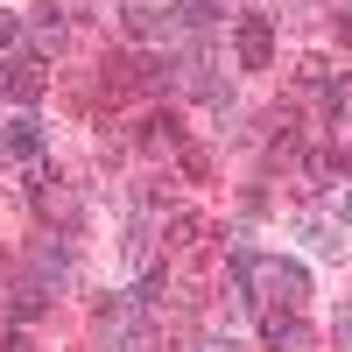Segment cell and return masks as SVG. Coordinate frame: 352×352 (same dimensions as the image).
Here are the masks:
<instances>
[{
	"label": "cell",
	"mask_w": 352,
	"mask_h": 352,
	"mask_svg": "<svg viewBox=\"0 0 352 352\" xmlns=\"http://www.w3.org/2000/svg\"><path fill=\"white\" fill-rule=\"evenodd\" d=\"M28 36H36V50H64V14H56V8H36Z\"/></svg>",
	"instance_id": "obj_7"
},
{
	"label": "cell",
	"mask_w": 352,
	"mask_h": 352,
	"mask_svg": "<svg viewBox=\"0 0 352 352\" xmlns=\"http://www.w3.org/2000/svg\"><path fill=\"white\" fill-rule=\"evenodd\" d=\"M127 36H141V43H148V36H162V21H155V8H127Z\"/></svg>",
	"instance_id": "obj_11"
},
{
	"label": "cell",
	"mask_w": 352,
	"mask_h": 352,
	"mask_svg": "<svg viewBox=\"0 0 352 352\" xmlns=\"http://www.w3.org/2000/svg\"><path fill=\"white\" fill-rule=\"evenodd\" d=\"M0 92L14 106H36L43 99V56H8V64H0Z\"/></svg>",
	"instance_id": "obj_4"
},
{
	"label": "cell",
	"mask_w": 352,
	"mask_h": 352,
	"mask_svg": "<svg viewBox=\"0 0 352 352\" xmlns=\"http://www.w3.org/2000/svg\"><path fill=\"white\" fill-rule=\"evenodd\" d=\"M141 141H148V148H176V141H184V134H176V113H155Z\"/></svg>",
	"instance_id": "obj_9"
},
{
	"label": "cell",
	"mask_w": 352,
	"mask_h": 352,
	"mask_svg": "<svg viewBox=\"0 0 352 352\" xmlns=\"http://www.w3.org/2000/svg\"><path fill=\"white\" fill-rule=\"evenodd\" d=\"M254 289H261L254 303H268V310H296V303L310 296V275L296 268V261H254Z\"/></svg>",
	"instance_id": "obj_1"
},
{
	"label": "cell",
	"mask_w": 352,
	"mask_h": 352,
	"mask_svg": "<svg viewBox=\"0 0 352 352\" xmlns=\"http://www.w3.org/2000/svg\"><path fill=\"white\" fill-rule=\"evenodd\" d=\"M232 50H240L247 71H268V64H275V21H268V14H240V28H232Z\"/></svg>",
	"instance_id": "obj_3"
},
{
	"label": "cell",
	"mask_w": 352,
	"mask_h": 352,
	"mask_svg": "<svg viewBox=\"0 0 352 352\" xmlns=\"http://www.w3.org/2000/svg\"><path fill=\"white\" fill-rule=\"evenodd\" d=\"M261 331H268V345H275V352H303V338H310L289 310H268V317H261Z\"/></svg>",
	"instance_id": "obj_6"
},
{
	"label": "cell",
	"mask_w": 352,
	"mask_h": 352,
	"mask_svg": "<svg viewBox=\"0 0 352 352\" xmlns=\"http://www.w3.org/2000/svg\"><path fill=\"white\" fill-rule=\"evenodd\" d=\"M14 36H21V21H14V14H8V8H0V50H8V43H14Z\"/></svg>",
	"instance_id": "obj_13"
},
{
	"label": "cell",
	"mask_w": 352,
	"mask_h": 352,
	"mask_svg": "<svg viewBox=\"0 0 352 352\" xmlns=\"http://www.w3.org/2000/svg\"><path fill=\"white\" fill-rule=\"evenodd\" d=\"M190 352H240L232 338H204V345H190Z\"/></svg>",
	"instance_id": "obj_15"
},
{
	"label": "cell",
	"mask_w": 352,
	"mask_h": 352,
	"mask_svg": "<svg viewBox=\"0 0 352 352\" xmlns=\"http://www.w3.org/2000/svg\"><path fill=\"white\" fill-rule=\"evenodd\" d=\"M99 345H106V352H148V324L134 317L127 296H113V310L99 317Z\"/></svg>",
	"instance_id": "obj_2"
},
{
	"label": "cell",
	"mask_w": 352,
	"mask_h": 352,
	"mask_svg": "<svg viewBox=\"0 0 352 352\" xmlns=\"http://www.w3.org/2000/svg\"><path fill=\"white\" fill-rule=\"evenodd\" d=\"M162 289H169V268H148V275H141V289H134L127 303H162Z\"/></svg>",
	"instance_id": "obj_10"
},
{
	"label": "cell",
	"mask_w": 352,
	"mask_h": 352,
	"mask_svg": "<svg viewBox=\"0 0 352 352\" xmlns=\"http://www.w3.org/2000/svg\"><path fill=\"white\" fill-rule=\"evenodd\" d=\"M0 155H21V162H43V127L28 120V113H14V120L0 127Z\"/></svg>",
	"instance_id": "obj_5"
},
{
	"label": "cell",
	"mask_w": 352,
	"mask_h": 352,
	"mask_svg": "<svg viewBox=\"0 0 352 352\" xmlns=\"http://www.w3.org/2000/svg\"><path fill=\"white\" fill-rule=\"evenodd\" d=\"M36 310H43V289H14V324H28Z\"/></svg>",
	"instance_id": "obj_12"
},
{
	"label": "cell",
	"mask_w": 352,
	"mask_h": 352,
	"mask_svg": "<svg viewBox=\"0 0 352 352\" xmlns=\"http://www.w3.org/2000/svg\"><path fill=\"white\" fill-rule=\"evenodd\" d=\"M0 352H36V345H28V331H8V338H0Z\"/></svg>",
	"instance_id": "obj_14"
},
{
	"label": "cell",
	"mask_w": 352,
	"mask_h": 352,
	"mask_svg": "<svg viewBox=\"0 0 352 352\" xmlns=\"http://www.w3.org/2000/svg\"><path fill=\"white\" fill-rule=\"evenodd\" d=\"M212 14H219V0H176V21L184 28H212Z\"/></svg>",
	"instance_id": "obj_8"
},
{
	"label": "cell",
	"mask_w": 352,
	"mask_h": 352,
	"mask_svg": "<svg viewBox=\"0 0 352 352\" xmlns=\"http://www.w3.org/2000/svg\"><path fill=\"white\" fill-rule=\"evenodd\" d=\"M338 36H345V43H352V14H345V21H338Z\"/></svg>",
	"instance_id": "obj_17"
},
{
	"label": "cell",
	"mask_w": 352,
	"mask_h": 352,
	"mask_svg": "<svg viewBox=\"0 0 352 352\" xmlns=\"http://www.w3.org/2000/svg\"><path fill=\"white\" fill-rule=\"evenodd\" d=\"M345 219H352V197H345Z\"/></svg>",
	"instance_id": "obj_18"
},
{
	"label": "cell",
	"mask_w": 352,
	"mask_h": 352,
	"mask_svg": "<svg viewBox=\"0 0 352 352\" xmlns=\"http://www.w3.org/2000/svg\"><path fill=\"white\" fill-rule=\"evenodd\" d=\"M338 345H345V352H352V310H345V317H338Z\"/></svg>",
	"instance_id": "obj_16"
}]
</instances>
